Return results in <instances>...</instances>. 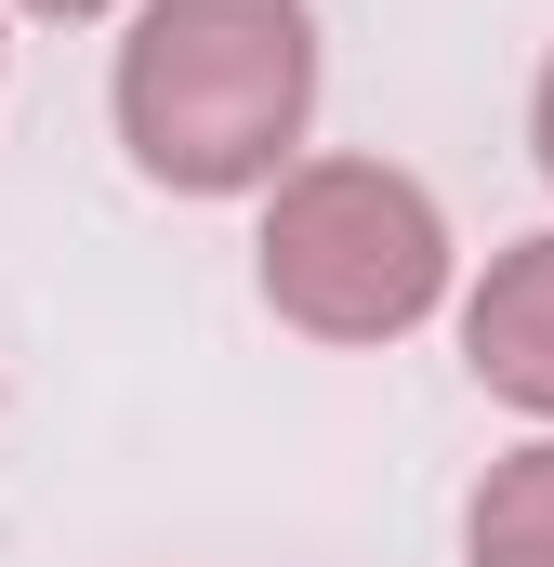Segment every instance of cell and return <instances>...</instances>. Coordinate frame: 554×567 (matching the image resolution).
<instances>
[{"label": "cell", "instance_id": "obj_3", "mask_svg": "<svg viewBox=\"0 0 554 567\" xmlns=\"http://www.w3.org/2000/svg\"><path fill=\"white\" fill-rule=\"evenodd\" d=\"M462 370L502 410L554 423V225L515 238V251H489V278L462 290Z\"/></svg>", "mask_w": 554, "mask_h": 567}, {"label": "cell", "instance_id": "obj_6", "mask_svg": "<svg viewBox=\"0 0 554 567\" xmlns=\"http://www.w3.org/2000/svg\"><path fill=\"white\" fill-rule=\"evenodd\" d=\"M529 145H542V185H554V53H542V93H529Z\"/></svg>", "mask_w": 554, "mask_h": 567}, {"label": "cell", "instance_id": "obj_5", "mask_svg": "<svg viewBox=\"0 0 554 567\" xmlns=\"http://www.w3.org/2000/svg\"><path fill=\"white\" fill-rule=\"evenodd\" d=\"M13 13H40V27H106V13H133V0H13Z\"/></svg>", "mask_w": 554, "mask_h": 567}, {"label": "cell", "instance_id": "obj_1", "mask_svg": "<svg viewBox=\"0 0 554 567\" xmlns=\"http://www.w3.org/2000/svg\"><path fill=\"white\" fill-rule=\"evenodd\" d=\"M106 120L172 198H265L317 133V13L304 0H133Z\"/></svg>", "mask_w": 554, "mask_h": 567}, {"label": "cell", "instance_id": "obj_2", "mask_svg": "<svg viewBox=\"0 0 554 567\" xmlns=\"http://www.w3.org/2000/svg\"><path fill=\"white\" fill-rule=\"evenodd\" d=\"M252 278L304 343H410L449 303V212L397 158H290L265 185Z\"/></svg>", "mask_w": 554, "mask_h": 567}, {"label": "cell", "instance_id": "obj_7", "mask_svg": "<svg viewBox=\"0 0 554 567\" xmlns=\"http://www.w3.org/2000/svg\"><path fill=\"white\" fill-rule=\"evenodd\" d=\"M0 66H13V40H0Z\"/></svg>", "mask_w": 554, "mask_h": 567}, {"label": "cell", "instance_id": "obj_4", "mask_svg": "<svg viewBox=\"0 0 554 567\" xmlns=\"http://www.w3.org/2000/svg\"><path fill=\"white\" fill-rule=\"evenodd\" d=\"M462 567H554V435L502 449L462 502Z\"/></svg>", "mask_w": 554, "mask_h": 567}]
</instances>
